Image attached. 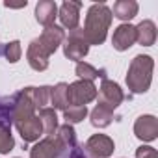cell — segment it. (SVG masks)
I'll return each instance as SVG.
<instances>
[{"instance_id":"obj_1","label":"cell","mask_w":158,"mask_h":158,"mask_svg":"<svg viewBox=\"0 0 158 158\" xmlns=\"http://www.w3.org/2000/svg\"><path fill=\"white\" fill-rule=\"evenodd\" d=\"M110 24H112V10L104 2L91 4L86 15L84 28H82L88 45H102L108 35Z\"/></svg>"},{"instance_id":"obj_2","label":"cell","mask_w":158,"mask_h":158,"mask_svg":"<svg viewBox=\"0 0 158 158\" xmlns=\"http://www.w3.org/2000/svg\"><path fill=\"white\" fill-rule=\"evenodd\" d=\"M152 69H154V60L147 54H138L130 61L127 73V86L132 93H145L151 88Z\"/></svg>"},{"instance_id":"obj_3","label":"cell","mask_w":158,"mask_h":158,"mask_svg":"<svg viewBox=\"0 0 158 158\" xmlns=\"http://www.w3.org/2000/svg\"><path fill=\"white\" fill-rule=\"evenodd\" d=\"M63 54H65V58H69V60H73V61H82L86 56H88V52H89V45H88V41H86V37H84V32H82V28H74V30H71L69 32V35L63 39Z\"/></svg>"},{"instance_id":"obj_4","label":"cell","mask_w":158,"mask_h":158,"mask_svg":"<svg viewBox=\"0 0 158 158\" xmlns=\"http://www.w3.org/2000/svg\"><path fill=\"white\" fill-rule=\"evenodd\" d=\"M125 101V93L121 89V86L114 80H108V78H102V84L97 89V102L99 106H104L108 110H115L121 106V102Z\"/></svg>"},{"instance_id":"obj_5","label":"cell","mask_w":158,"mask_h":158,"mask_svg":"<svg viewBox=\"0 0 158 158\" xmlns=\"http://www.w3.org/2000/svg\"><path fill=\"white\" fill-rule=\"evenodd\" d=\"M97 99V86L88 80H76L69 84V106H86Z\"/></svg>"},{"instance_id":"obj_6","label":"cell","mask_w":158,"mask_h":158,"mask_svg":"<svg viewBox=\"0 0 158 158\" xmlns=\"http://www.w3.org/2000/svg\"><path fill=\"white\" fill-rule=\"evenodd\" d=\"M115 151V143L106 134H93L84 143V152L89 158H110Z\"/></svg>"},{"instance_id":"obj_7","label":"cell","mask_w":158,"mask_h":158,"mask_svg":"<svg viewBox=\"0 0 158 158\" xmlns=\"http://www.w3.org/2000/svg\"><path fill=\"white\" fill-rule=\"evenodd\" d=\"M32 115H35V106L32 101V88H24L15 97V102L11 108V117H13V123H21L24 119H30Z\"/></svg>"},{"instance_id":"obj_8","label":"cell","mask_w":158,"mask_h":158,"mask_svg":"<svg viewBox=\"0 0 158 158\" xmlns=\"http://www.w3.org/2000/svg\"><path fill=\"white\" fill-rule=\"evenodd\" d=\"M65 147L56 136H47L30 149V158H58Z\"/></svg>"},{"instance_id":"obj_9","label":"cell","mask_w":158,"mask_h":158,"mask_svg":"<svg viewBox=\"0 0 158 158\" xmlns=\"http://www.w3.org/2000/svg\"><path fill=\"white\" fill-rule=\"evenodd\" d=\"M80 8H82L80 2H71V0L63 2L58 8V19L61 23L63 30L67 28L71 32V30L78 28V23H80Z\"/></svg>"},{"instance_id":"obj_10","label":"cell","mask_w":158,"mask_h":158,"mask_svg":"<svg viewBox=\"0 0 158 158\" xmlns=\"http://www.w3.org/2000/svg\"><path fill=\"white\" fill-rule=\"evenodd\" d=\"M63 39H65V30H63L61 26H58V24H50V26H47V28L41 32V35L37 37L39 45L47 50L48 56L54 54V52L58 50V47L63 43Z\"/></svg>"},{"instance_id":"obj_11","label":"cell","mask_w":158,"mask_h":158,"mask_svg":"<svg viewBox=\"0 0 158 158\" xmlns=\"http://www.w3.org/2000/svg\"><path fill=\"white\" fill-rule=\"evenodd\" d=\"M134 134L141 141H154L158 138V119L154 115H139L134 123Z\"/></svg>"},{"instance_id":"obj_12","label":"cell","mask_w":158,"mask_h":158,"mask_svg":"<svg viewBox=\"0 0 158 158\" xmlns=\"http://www.w3.org/2000/svg\"><path fill=\"white\" fill-rule=\"evenodd\" d=\"M134 43H136V28H134L130 23H123V24H119V26L114 30L112 45H114L115 50H119V52L128 50Z\"/></svg>"},{"instance_id":"obj_13","label":"cell","mask_w":158,"mask_h":158,"mask_svg":"<svg viewBox=\"0 0 158 158\" xmlns=\"http://www.w3.org/2000/svg\"><path fill=\"white\" fill-rule=\"evenodd\" d=\"M21 138L24 143H32V141H37L43 134V127H41V121L37 115H32L30 119H24L21 123H15Z\"/></svg>"},{"instance_id":"obj_14","label":"cell","mask_w":158,"mask_h":158,"mask_svg":"<svg viewBox=\"0 0 158 158\" xmlns=\"http://www.w3.org/2000/svg\"><path fill=\"white\" fill-rule=\"evenodd\" d=\"M26 60L30 63V67L34 71H45L48 67V54L47 50L39 45L37 39H34L30 45H28V50H26Z\"/></svg>"},{"instance_id":"obj_15","label":"cell","mask_w":158,"mask_h":158,"mask_svg":"<svg viewBox=\"0 0 158 158\" xmlns=\"http://www.w3.org/2000/svg\"><path fill=\"white\" fill-rule=\"evenodd\" d=\"M56 17H58V4L54 0H39L35 4V21L45 28L54 24Z\"/></svg>"},{"instance_id":"obj_16","label":"cell","mask_w":158,"mask_h":158,"mask_svg":"<svg viewBox=\"0 0 158 158\" xmlns=\"http://www.w3.org/2000/svg\"><path fill=\"white\" fill-rule=\"evenodd\" d=\"M138 10L139 6L136 0H117L112 10V17H117L123 23H130L138 15Z\"/></svg>"},{"instance_id":"obj_17","label":"cell","mask_w":158,"mask_h":158,"mask_svg":"<svg viewBox=\"0 0 158 158\" xmlns=\"http://www.w3.org/2000/svg\"><path fill=\"white\" fill-rule=\"evenodd\" d=\"M136 28V43H139L141 47H152L156 41V24L149 19L141 21Z\"/></svg>"},{"instance_id":"obj_18","label":"cell","mask_w":158,"mask_h":158,"mask_svg":"<svg viewBox=\"0 0 158 158\" xmlns=\"http://www.w3.org/2000/svg\"><path fill=\"white\" fill-rule=\"evenodd\" d=\"M50 104L54 110H65L69 106V84L60 82L50 91Z\"/></svg>"},{"instance_id":"obj_19","label":"cell","mask_w":158,"mask_h":158,"mask_svg":"<svg viewBox=\"0 0 158 158\" xmlns=\"http://www.w3.org/2000/svg\"><path fill=\"white\" fill-rule=\"evenodd\" d=\"M39 121H41V127H43V134L47 136H54L56 130H58V114L54 108H41L39 110Z\"/></svg>"},{"instance_id":"obj_20","label":"cell","mask_w":158,"mask_h":158,"mask_svg":"<svg viewBox=\"0 0 158 158\" xmlns=\"http://www.w3.org/2000/svg\"><path fill=\"white\" fill-rule=\"evenodd\" d=\"M89 119H91V125L97 127V128H106L112 121H114V112L104 108V106H95L89 114Z\"/></svg>"},{"instance_id":"obj_21","label":"cell","mask_w":158,"mask_h":158,"mask_svg":"<svg viewBox=\"0 0 158 158\" xmlns=\"http://www.w3.org/2000/svg\"><path fill=\"white\" fill-rule=\"evenodd\" d=\"M74 73H76V76L80 78V80H88V82H93L95 78H99V76L106 78L104 71H99V69H95L91 63H86V61H78Z\"/></svg>"},{"instance_id":"obj_22","label":"cell","mask_w":158,"mask_h":158,"mask_svg":"<svg viewBox=\"0 0 158 158\" xmlns=\"http://www.w3.org/2000/svg\"><path fill=\"white\" fill-rule=\"evenodd\" d=\"M60 141H61V145L65 147V149H73V147H76V132H74V128H73V125H61V127H58V130H56V134H54Z\"/></svg>"},{"instance_id":"obj_23","label":"cell","mask_w":158,"mask_h":158,"mask_svg":"<svg viewBox=\"0 0 158 158\" xmlns=\"http://www.w3.org/2000/svg\"><path fill=\"white\" fill-rule=\"evenodd\" d=\"M88 117V108L86 106H67L63 110V119L67 125H74V123H80Z\"/></svg>"},{"instance_id":"obj_24","label":"cell","mask_w":158,"mask_h":158,"mask_svg":"<svg viewBox=\"0 0 158 158\" xmlns=\"http://www.w3.org/2000/svg\"><path fill=\"white\" fill-rule=\"evenodd\" d=\"M50 86H39V88H32V101L35 108H47V104L50 102Z\"/></svg>"},{"instance_id":"obj_25","label":"cell","mask_w":158,"mask_h":158,"mask_svg":"<svg viewBox=\"0 0 158 158\" xmlns=\"http://www.w3.org/2000/svg\"><path fill=\"white\" fill-rule=\"evenodd\" d=\"M15 147V139L6 125H0V154H8Z\"/></svg>"},{"instance_id":"obj_26","label":"cell","mask_w":158,"mask_h":158,"mask_svg":"<svg viewBox=\"0 0 158 158\" xmlns=\"http://www.w3.org/2000/svg\"><path fill=\"white\" fill-rule=\"evenodd\" d=\"M21 54H23V48H21V43L19 41H10L4 48V56L10 63H17L21 60Z\"/></svg>"},{"instance_id":"obj_27","label":"cell","mask_w":158,"mask_h":158,"mask_svg":"<svg viewBox=\"0 0 158 158\" xmlns=\"http://www.w3.org/2000/svg\"><path fill=\"white\" fill-rule=\"evenodd\" d=\"M136 158H158V152L151 145H141L136 149Z\"/></svg>"},{"instance_id":"obj_28","label":"cell","mask_w":158,"mask_h":158,"mask_svg":"<svg viewBox=\"0 0 158 158\" xmlns=\"http://www.w3.org/2000/svg\"><path fill=\"white\" fill-rule=\"evenodd\" d=\"M4 6H6V8H24V6H26V0H24L23 4H10V2H6Z\"/></svg>"},{"instance_id":"obj_29","label":"cell","mask_w":158,"mask_h":158,"mask_svg":"<svg viewBox=\"0 0 158 158\" xmlns=\"http://www.w3.org/2000/svg\"><path fill=\"white\" fill-rule=\"evenodd\" d=\"M71 158H84V156L80 154V151H73L71 152Z\"/></svg>"}]
</instances>
